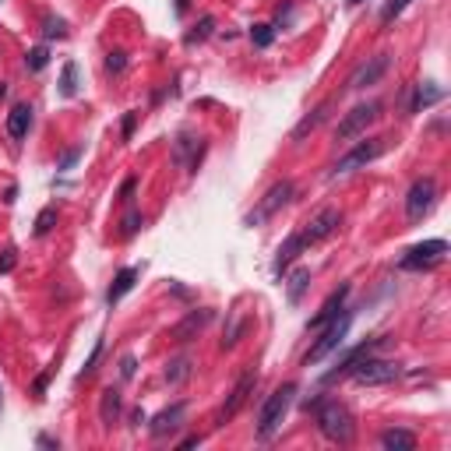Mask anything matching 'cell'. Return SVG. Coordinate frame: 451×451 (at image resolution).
Returning <instances> with one entry per match:
<instances>
[{"label":"cell","mask_w":451,"mask_h":451,"mask_svg":"<svg viewBox=\"0 0 451 451\" xmlns=\"http://www.w3.org/2000/svg\"><path fill=\"white\" fill-rule=\"evenodd\" d=\"M293 395H296V384L286 381V384H279L275 392L264 399V406H261V412H258V437H261V441H268V437L282 427V416L289 412Z\"/></svg>","instance_id":"1"},{"label":"cell","mask_w":451,"mask_h":451,"mask_svg":"<svg viewBox=\"0 0 451 451\" xmlns=\"http://www.w3.org/2000/svg\"><path fill=\"white\" fill-rule=\"evenodd\" d=\"M317 427H321V434L328 441H335V444H349L353 434H356L353 412L342 402H317Z\"/></svg>","instance_id":"2"},{"label":"cell","mask_w":451,"mask_h":451,"mask_svg":"<svg viewBox=\"0 0 451 451\" xmlns=\"http://www.w3.org/2000/svg\"><path fill=\"white\" fill-rule=\"evenodd\" d=\"M349 324H353V314L346 311L342 317H335V321H328L324 324V332H321V339L311 346V353L304 356V364L307 367H317V364H324L332 353H339L342 349V342H346V332H349Z\"/></svg>","instance_id":"3"},{"label":"cell","mask_w":451,"mask_h":451,"mask_svg":"<svg viewBox=\"0 0 451 451\" xmlns=\"http://www.w3.org/2000/svg\"><path fill=\"white\" fill-rule=\"evenodd\" d=\"M353 381L356 384H367V388H374V384H392L399 374H402V367L395 364V359H377V356H359L356 364H353Z\"/></svg>","instance_id":"4"},{"label":"cell","mask_w":451,"mask_h":451,"mask_svg":"<svg viewBox=\"0 0 451 451\" xmlns=\"http://www.w3.org/2000/svg\"><path fill=\"white\" fill-rule=\"evenodd\" d=\"M384 138H364V141H356L353 148H349V152L332 166V173H328V176H346V173H353V169H359V166H367V162H374V159H381L384 156Z\"/></svg>","instance_id":"5"},{"label":"cell","mask_w":451,"mask_h":451,"mask_svg":"<svg viewBox=\"0 0 451 451\" xmlns=\"http://www.w3.org/2000/svg\"><path fill=\"white\" fill-rule=\"evenodd\" d=\"M448 254V244L444 240H423V244H416L402 254L399 268L402 272H430V268H437Z\"/></svg>","instance_id":"6"},{"label":"cell","mask_w":451,"mask_h":451,"mask_svg":"<svg viewBox=\"0 0 451 451\" xmlns=\"http://www.w3.org/2000/svg\"><path fill=\"white\" fill-rule=\"evenodd\" d=\"M293 180H279V184L272 187V191H268L261 201H258V208H254V212H247V219H244V226H261L264 219H272L275 212H279V208L293 198Z\"/></svg>","instance_id":"7"},{"label":"cell","mask_w":451,"mask_h":451,"mask_svg":"<svg viewBox=\"0 0 451 451\" xmlns=\"http://www.w3.org/2000/svg\"><path fill=\"white\" fill-rule=\"evenodd\" d=\"M381 113V103H364V106H353L342 120H339V127H335V138L339 141H353L356 134H364L374 120Z\"/></svg>","instance_id":"8"},{"label":"cell","mask_w":451,"mask_h":451,"mask_svg":"<svg viewBox=\"0 0 451 451\" xmlns=\"http://www.w3.org/2000/svg\"><path fill=\"white\" fill-rule=\"evenodd\" d=\"M434 198H437V184H434V176H419L416 184L409 187L406 194V216L409 222H419L430 208H434Z\"/></svg>","instance_id":"9"},{"label":"cell","mask_w":451,"mask_h":451,"mask_svg":"<svg viewBox=\"0 0 451 451\" xmlns=\"http://www.w3.org/2000/svg\"><path fill=\"white\" fill-rule=\"evenodd\" d=\"M339 222H342L339 208H321V212L311 216V222L300 229V236H304V244H307V247H311V244H321V240H328V236L339 229Z\"/></svg>","instance_id":"10"},{"label":"cell","mask_w":451,"mask_h":451,"mask_svg":"<svg viewBox=\"0 0 451 451\" xmlns=\"http://www.w3.org/2000/svg\"><path fill=\"white\" fill-rule=\"evenodd\" d=\"M381 342H384V339L377 335V339H367V342H359V346L346 349V353H342V356L335 359V370H328V374L321 377V384H335L339 377H346V374L353 370V364H356V359H359V356H367V353H374V349H377Z\"/></svg>","instance_id":"11"},{"label":"cell","mask_w":451,"mask_h":451,"mask_svg":"<svg viewBox=\"0 0 451 451\" xmlns=\"http://www.w3.org/2000/svg\"><path fill=\"white\" fill-rule=\"evenodd\" d=\"M388 67H392V56H388V53H377V56H370L367 64H359V67L353 71V78H349V88H367V85H377V81L388 74Z\"/></svg>","instance_id":"12"},{"label":"cell","mask_w":451,"mask_h":451,"mask_svg":"<svg viewBox=\"0 0 451 451\" xmlns=\"http://www.w3.org/2000/svg\"><path fill=\"white\" fill-rule=\"evenodd\" d=\"M346 296H349V282H342L332 296L324 300V307H321V311L307 321V328H314V332H317V328H324L328 321H335V317H339V311H346Z\"/></svg>","instance_id":"13"},{"label":"cell","mask_w":451,"mask_h":451,"mask_svg":"<svg viewBox=\"0 0 451 451\" xmlns=\"http://www.w3.org/2000/svg\"><path fill=\"white\" fill-rule=\"evenodd\" d=\"M138 275H141V268H138V264L120 268V272L113 275V282H109V289H106V304H109V307H113V304H120V300H124V296L134 289Z\"/></svg>","instance_id":"14"},{"label":"cell","mask_w":451,"mask_h":451,"mask_svg":"<svg viewBox=\"0 0 451 451\" xmlns=\"http://www.w3.org/2000/svg\"><path fill=\"white\" fill-rule=\"evenodd\" d=\"M258 384V374H244V377H240V384L233 388V395H229V402L219 409V427L226 423V419H233L236 412H240V406H244L247 402V395H251V388Z\"/></svg>","instance_id":"15"},{"label":"cell","mask_w":451,"mask_h":451,"mask_svg":"<svg viewBox=\"0 0 451 451\" xmlns=\"http://www.w3.org/2000/svg\"><path fill=\"white\" fill-rule=\"evenodd\" d=\"M307 244H304V236H300V233H289L286 236V244L279 247V254H275V264H272V275L282 282V275H286V268L300 258V251H304Z\"/></svg>","instance_id":"16"},{"label":"cell","mask_w":451,"mask_h":451,"mask_svg":"<svg viewBox=\"0 0 451 451\" xmlns=\"http://www.w3.org/2000/svg\"><path fill=\"white\" fill-rule=\"evenodd\" d=\"M184 416H187V402H173L169 409H162V412L152 419V434H156V437L173 434L176 427H184Z\"/></svg>","instance_id":"17"},{"label":"cell","mask_w":451,"mask_h":451,"mask_svg":"<svg viewBox=\"0 0 451 451\" xmlns=\"http://www.w3.org/2000/svg\"><path fill=\"white\" fill-rule=\"evenodd\" d=\"M28 127H32V106H28V103L11 106V113H8V134L14 141H21L28 134Z\"/></svg>","instance_id":"18"},{"label":"cell","mask_w":451,"mask_h":451,"mask_svg":"<svg viewBox=\"0 0 451 451\" xmlns=\"http://www.w3.org/2000/svg\"><path fill=\"white\" fill-rule=\"evenodd\" d=\"M120 406H124V399H120L116 388H103V399H99V419H103V427H113V423H116Z\"/></svg>","instance_id":"19"},{"label":"cell","mask_w":451,"mask_h":451,"mask_svg":"<svg viewBox=\"0 0 451 451\" xmlns=\"http://www.w3.org/2000/svg\"><path fill=\"white\" fill-rule=\"evenodd\" d=\"M208 317H212V311H194V314H187L184 324L173 328V339H176V342H191V335L201 332V328L208 324Z\"/></svg>","instance_id":"20"},{"label":"cell","mask_w":451,"mask_h":451,"mask_svg":"<svg viewBox=\"0 0 451 451\" xmlns=\"http://www.w3.org/2000/svg\"><path fill=\"white\" fill-rule=\"evenodd\" d=\"M441 99H444V92H441V88H434L430 81H427V85H416L412 103H409V113H419V109H427V106H434V103H441Z\"/></svg>","instance_id":"21"},{"label":"cell","mask_w":451,"mask_h":451,"mask_svg":"<svg viewBox=\"0 0 451 451\" xmlns=\"http://www.w3.org/2000/svg\"><path fill=\"white\" fill-rule=\"evenodd\" d=\"M381 448L384 451H412L416 448V437L409 430H384L381 434Z\"/></svg>","instance_id":"22"},{"label":"cell","mask_w":451,"mask_h":451,"mask_svg":"<svg viewBox=\"0 0 451 451\" xmlns=\"http://www.w3.org/2000/svg\"><path fill=\"white\" fill-rule=\"evenodd\" d=\"M324 116H328V103H324V106H317L314 113H307L304 120H300V124H296V131H293V141H304L311 131H317V127L324 124Z\"/></svg>","instance_id":"23"},{"label":"cell","mask_w":451,"mask_h":451,"mask_svg":"<svg viewBox=\"0 0 451 451\" xmlns=\"http://www.w3.org/2000/svg\"><path fill=\"white\" fill-rule=\"evenodd\" d=\"M311 286V268H296V272L289 275L286 282V296H289V304H300V296H304V289Z\"/></svg>","instance_id":"24"},{"label":"cell","mask_w":451,"mask_h":451,"mask_svg":"<svg viewBox=\"0 0 451 451\" xmlns=\"http://www.w3.org/2000/svg\"><path fill=\"white\" fill-rule=\"evenodd\" d=\"M60 96H64V99L78 96V64H74V60H67L64 71H60Z\"/></svg>","instance_id":"25"},{"label":"cell","mask_w":451,"mask_h":451,"mask_svg":"<svg viewBox=\"0 0 451 451\" xmlns=\"http://www.w3.org/2000/svg\"><path fill=\"white\" fill-rule=\"evenodd\" d=\"M251 39L258 50H268L275 43V25H251Z\"/></svg>","instance_id":"26"},{"label":"cell","mask_w":451,"mask_h":451,"mask_svg":"<svg viewBox=\"0 0 451 451\" xmlns=\"http://www.w3.org/2000/svg\"><path fill=\"white\" fill-rule=\"evenodd\" d=\"M212 28H216V18H212V14H204V18L198 21V28H194V32H187V39H184V43H187V46H194V43H204L208 36H212Z\"/></svg>","instance_id":"27"},{"label":"cell","mask_w":451,"mask_h":451,"mask_svg":"<svg viewBox=\"0 0 451 451\" xmlns=\"http://www.w3.org/2000/svg\"><path fill=\"white\" fill-rule=\"evenodd\" d=\"M43 36L46 39H67V21L64 18H43Z\"/></svg>","instance_id":"28"},{"label":"cell","mask_w":451,"mask_h":451,"mask_svg":"<svg viewBox=\"0 0 451 451\" xmlns=\"http://www.w3.org/2000/svg\"><path fill=\"white\" fill-rule=\"evenodd\" d=\"M46 64H50V50H46V46H36V50L25 53V67H28V71H43Z\"/></svg>","instance_id":"29"},{"label":"cell","mask_w":451,"mask_h":451,"mask_svg":"<svg viewBox=\"0 0 451 451\" xmlns=\"http://www.w3.org/2000/svg\"><path fill=\"white\" fill-rule=\"evenodd\" d=\"M53 226H56V208L50 204V208H43V212L36 216V236H46Z\"/></svg>","instance_id":"30"},{"label":"cell","mask_w":451,"mask_h":451,"mask_svg":"<svg viewBox=\"0 0 451 451\" xmlns=\"http://www.w3.org/2000/svg\"><path fill=\"white\" fill-rule=\"evenodd\" d=\"M412 4V0H388L384 4V11H381V21H392V18H399L406 8Z\"/></svg>","instance_id":"31"},{"label":"cell","mask_w":451,"mask_h":451,"mask_svg":"<svg viewBox=\"0 0 451 451\" xmlns=\"http://www.w3.org/2000/svg\"><path fill=\"white\" fill-rule=\"evenodd\" d=\"M124 67H127V53H124V50H116V53L106 56V71H109V74H120Z\"/></svg>","instance_id":"32"},{"label":"cell","mask_w":451,"mask_h":451,"mask_svg":"<svg viewBox=\"0 0 451 451\" xmlns=\"http://www.w3.org/2000/svg\"><path fill=\"white\" fill-rule=\"evenodd\" d=\"M120 226H124V229H120V233H124V236H134L141 226H145V219H141V212H127L124 216V222H120Z\"/></svg>","instance_id":"33"},{"label":"cell","mask_w":451,"mask_h":451,"mask_svg":"<svg viewBox=\"0 0 451 451\" xmlns=\"http://www.w3.org/2000/svg\"><path fill=\"white\" fill-rule=\"evenodd\" d=\"M99 356H103V339H96V346H92V353H88V359H85V370H81V377H88L96 370V364H99Z\"/></svg>","instance_id":"34"},{"label":"cell","mask_w":451,"mask_h":451,"mask_svg":"<svg viewBox=\"0 0 451 451\" xmlns=\"http://www.w3.org/2000/svg\"><path fill=\"white\" fill-rule=\"evenodd\" d=\"M187 370H191V359H176L173 370H169L166 377H169V381H184V377H187Z\"/></svg>","instance_id":"35"},{"label":"cell","mask_w":451,"mask_h":451,"mask_svg":"<svg viewBox=\"0 0 451 451\" xmlns=\"http://www.w3.org/2000/svg\"><path fill=\"white\" fill-rule=\"evenodd\" d=\"M14 261H18V251H14V247H8V251H4V258H0V275H8L11 268H14Z\"/></svg>","instance_id":"36"},{"label":"cell","mask_w":451,"mask_h":451,"mask_svg":"<svg viewBox=\"0 0 451 451\" xmlns=\"http://www.w3.org/2000/svg\"><path fill=\"white\" fill-rule=\"evenodd\" d=\"M134 356H124V359H120V377H124V381H131L134 377Z\"/></svg>","instance_id":"37"},{"label":"cell","mask_w":451,"mask_h":451,"mask_svg":"<svg viewBox=\"0 0 451 451\" xmlns=\"http://www.w3.org/2000/svg\"><path fill=\"white\" fill-rule=\"evenodd\" d=\"M78 156H81V148H71V152H64V159H60V169L67 173V169H71V166L78 162Z\"/></svg>","instance_id":"38"},{"label":"cell","mask_w":451,"mask_h":451,"mask_svg":"<svg viewBox=\"0 0 451 451\" xmlns=\"http://www.w3.org/2000/svg\"><path fill=\"white\" fill-rule=\"evenodd\" d=\"M46 384H50V374H39V377H36V384H32L36 399H43V395H46Z\"/></svg>","instance_id":"39"},{"label":"cell","mask_w":451,"mask_h":451,"mask_svg":"<svg viewBox=\"0 0 451 451\" xmlns=\"http://www.w3.org/2000/svg\"><path fill=\"white\" fill-rule=\"evenodd\" d=\"M134 124H138V113L131 109V113L124 116V138H131V134H134Z\"/></svg>","instance_id":"40"},{"label":"cell","mask_w":451,"mask_h":451,"mask_svg":"<svg viewBox=\"0 0 451 451\" xmlns=\"http://www.w3.org/2000/svg\"><path fill=\"white\" fill-rule=\"evenodd\" d=\"M134 184H138L134 176H127V180H124V191H120V198H124V201H131V194H134Z\"/></svg>","instance_id":"41"},{"label":"cell","mask_w":451,"mask_h":451,"mask_svg":"<svg viewBox=\"0 0 451 451\" xmlns=\"http://www.w3.org/2000/svg\"><path fill=\"white\" fill-rule=\"evenodd\" d=\"M289 18H293V4L279 8V28H286V25H289Z\"/></svg>","instance_id":"42"},{"label":"cell","mask_w":451,"mask_h":451,"mask_svg":"<svg viewBox=\"0 0 451 451\" xmlns=\"http://www.w3.org/2000/svg\"><path fill=\"white\" fill-rule=\"evenodd\" d=\"M36 444H39V448H60V444H56L53 437H46V434H39V437H36Z\"/></svg>","instance_id":"43"},{"label":"cell","mask_w":451,"mask_h":451,"mask_svg":"<svg viewBox=\"0 0 451 451\" xmlns=\"http://www.w3.org/2000/svg\"><path fill=\"white\" fill-rule=\"evenodd\" d=\"M14 198H18V184H11V187H8V194H4V201H8V204H14Z\"/></svg>","instance_id":"44"},{"label":"cell","mask_w":451,"mask_h":451,"mask_svg":"<svg viewBox=\"0 0 451 451\" xmlns=\"http://www.w3.org/2000/svg\"><path fill=\"white\" fill-rule=\"evenodd\" d=\"M201 444V437H184V441H180V448H198Z\"/></svg>","instance_id":"45"},{"label":"cell","mask_w":451,"mask_h":451,"mask_svg":"<svg viewBox=\"0 0 451 451\" xmlns=\"http://www.w3.org/2000/svg\"><path fill=\"white\" fill-rule=\"evenodd\" d=\"M176 14H187V0H176Z\"/></svg>","instance_id":"46"},{"label":"cell","mask_w":451,"mask_h":451,"mask_svg":"<svg viewBox=\"0 0 451 451\" xmlns=\"http://www.w3.org/2000/svg\"><path fill=\"white\" fill-rule=\"evenodd\" d=\"M359 4V0H346V8H356Z\"/></svg>","instance_id":"47"}]
</instances>
